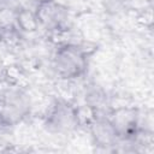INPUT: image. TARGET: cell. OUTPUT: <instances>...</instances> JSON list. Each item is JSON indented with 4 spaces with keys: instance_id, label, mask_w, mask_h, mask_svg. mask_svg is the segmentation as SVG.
I'll list each match as a JSON object with an SVG mask.
<instances>
[{
    "instance_id": "6da1fadb",
    "label": "cell",
    "mask_w": 154,
    "mask_h": 154,
    "mask_svg": "<svg viewBox=\"0 0 154 154\" xmlns=\"http://www.w3.org/2000/svg\"><path fill=\"white\" fill-rule=\"evenodd\" d=\"M55 66L63 77H76L84 71L85 59L79 49L72 46H65L57 52Z\"/></svg>"
},
{
    "instance_id": "7a4b0ae2",
    "label": "cell",
    "mask_w": 154,
    "mask_h": 154,
    "mask_svg": "<svg viewBox=\"0 0 154 154\" xmlns=\"http://www.w3.org/2000/svg\"><path fill=\"white\" fill-rule=\"evenodd\" d=\"M35 16L37 20L45 26L55 28L65 19L66 11L61 5L52 0H42L37 6V11Z\"/></svg>"
},
{
    "instance_id": "3957f363",
    "label": "cell",
    "mask_w": 154,
    "mask_h": 154,
    "mask_svg": "<svg viewBox=\"0 0 154 154\" xmlns=\"http://www.w3.org/2000/svg\"><path fill=\"white\" fill-rule=\"evenodd\" d=\"M116 136L130 137L136 131V116L130 109H119L111 120Z\"/></svg>"
},
{
    "instance_id": "277c9868",
    "label": "cell",
    "mask_w": 154,
    "mask_h": 154,
    "mask_svg": "<svg viewBox=\"0 0 154 154\" xmlns=\"http://www.w3.org/2000/svg\"><path fill=\"white\" fill-rule=\"evenodd\" d=\"M69 105H59L52 113L51 120L52 124L55 125L58 129H69L73 124L78 123L76 109L67 107Z\"/></svg>"
},
{
    "instance_id": "5b68a950",
    "label": "cell",
    "mask_w": 154,
    "mask_h": 154,
    "mask_svg": "<svg viewBox=\"0 0 154 154\" xmlns=\"http://www.w3.org/2000/svg\"><path fill=\"white\" fill-rule=\"evenodd\" d=\"M93 135L95 140L103 146L111 144L112 141L116 138V132L113 130L111 122L105 120H99L93 124Z\"/></svg>"
},
{
    "instance_id": "8992f818",
    "label": "cell",
    "mask_w": 154,
    "mask_h": 154,
    "mask_svg": "<svg viewBox=\"0 0 154 154\" xmlns=\"http://www.w3.org/2000/svg\"><path fill=\"white\" fill-rule=\"evenodd\" d=\"M17 20H18L19 26L25 31H34L37 29V25H38V20L36 16L26 10H23L18 13Z\"/></svg>"
},
{
    "instance_id": "52a82bcc",
    "label": "cell",
    "mask_w": 154,
    "mask_h": 154,
    "mask_svg": "<svg viewBox=\"0 0 154 154\" xmlns=\"http://www.w3.org/2000/svg\"><path fill=\"white\" fill-rule=\"evenodd\" d=\"M103 1H105L106 6H107L108 8H112V10L118 8V7L124 2V0H103Z\"/></svg>"
}]
</instances>
